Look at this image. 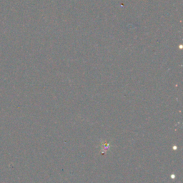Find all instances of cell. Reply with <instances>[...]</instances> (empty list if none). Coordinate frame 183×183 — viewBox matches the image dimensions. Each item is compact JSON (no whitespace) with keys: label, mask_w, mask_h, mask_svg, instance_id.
<instances>
[{"label":"cell","mask_w":183,"mask_h":183,"mask_svg":"<svg viewBox=\"0 0 183 183\" xmlns=\"http://www.w3.org/2000/svg\"><path fill=\"white\" fill-rule=\"evenodd\" d=\"M110 145L108 142H103V143H102V153L103 154L105 153L107 151H108L109 149H110Z\"/></svg>","instance_id":"obj_1"}]
</instances>
